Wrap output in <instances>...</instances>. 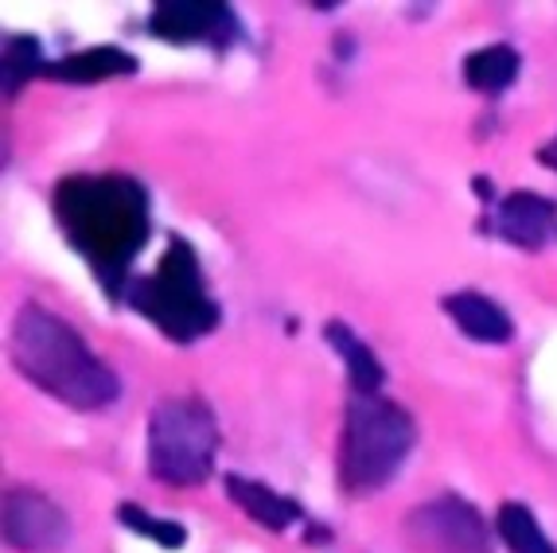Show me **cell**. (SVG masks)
I'll use <instances>...</instances> for the list:
<instances>
[{"instance_id":"6da1fadb","label":"cell","mask_w":557,"mask_h":553,"mask_svg":"<svg viewBox=\"0 0 557 553\" xmlns=\"http://www.w3.org/2000/svg\"><path fill=\"white\" fill-rule=\"evenodd\" d=\"M51 214L66 246L90 266L110 300H125L133 261L149 242V192L129 172H75L51 187Z\"/></svg>"},{"instance_id":"7a4b0ae2","label":"cell","mask_w":557,"mask_h":553,"mask_svg":"<svg viewBox=\"0 0 557 553\" xmlns=\"http://www.w3.org/2000/svg\"><path fill=\"white\" fill-rule=\"evenodd\" d=\"M12 367L47 397L66 409L94 414L117 402L121 382L110 367L90 351V343L63 320L39 305H24L12 316L9 332Z\"/></svg>"},{"instance_id":"3957f363","label":"cell","mask_w":557,"mask_h":553,"mask_svg":"<svg viewBox=\"0 0 557 553\" xmlns=\"http://www.w3.org/2000/svg\"><path fill=\"white\" fill-rule=\"evenodd\" d=\"M125 305L180 347L211 335L223 320V308L207 288L203 261L184 234L168 238L152 273L133 276V285L125 288Z\"/></svg>"},{"instance_id":"277c9868","label":"cell","mask_w":557,"mask_h":553,"mask_svg":"<svg viewBox=\"0 0 557 553\" xmlns=\"http://www.w3.org/2000/svg\"><path fill=\"white\" fill-rule=\"evenodd\" d=\"M418 444V421L391 397L351 394L344 409V433L335 452V480L351 499H367L398 480Z\"/></svg>"},{"instance_id":"5b68a950","label":"cell","mask_w":557,"mask_h":553,"mask_svg":"<svg viewBox=\"0 0 557 553\" xmlns=\"http://www.w3.org/2000/svg\"><path fill=\"white\" fill-rule=\"evenodd\" d=\"M149 471L168 488H199L219 460V421L196 394L160 397L145 437Z\"/></svg>"},{"instance_id":"8992f818","label":"cell","mask_w":557,"mask_h":553,"mask_svg":"<svg viewBox=\"0 0 557 553\" xmlns=\"http://www.w3.org/2000/svg\"><path fill=\"white\" fill-rule=\"evenodd\" d=\"M406 538L421 553H492V530L483 515L453 491L409 511Z\"/></svg>"},{"instance_id":"52a82bcc","label":"cell","mask_w":557,"mask_h":553,"mask_svg":"<svg viewBox=\"0 0 557 553\" xmlns=\"http://www.w3.org/2000/svg\"><path fill=\"white\" fill-rule=\"evenodd\" d=\"M145 28L152 39H164L172 47L203 44L226 51L238 39V12L219 0H160Z\"/></svg>"},{"instance_id":"ba28073f","label":"cell","mask_w":557,"mask_h":553,"mask_svg":"<svg viewBox=\"0 0 557 553\" xmlns=\"http://www.w3.org/2000/svg\"><path fill=\"white\" fill-rule=\"evenodd\" d=\"M0 526H4V545L16 553H59L71 542V518L63 515V507L24 483L4 491Z\"/></svg>"},{"instance_id":"9c48e42d","label":"cell","mask_w":557,"mask_h":553,"mask_svg":"<svg viewBox=\"0 0 557 553\" xmlns=\"http://www.w3.org/2000/svg\"><path fill=\"white\" fill-rule=\"evenodd\" d=\"M480 231L492 234V238H503L507 246L539 254L557 234V204L539 192H511L495 199L492 214L480 219Z\"/></svg>"},{"instance_id":"30bf717a","label":"cell","mask_w":557,"mask_h":553,"mask_svg":"<svg viewBox=\"0 0 557 553\" xmlns=\"http://www.w3.org/2000/svg\"><path fill=\"white\" fill-rule=\"evenodd\" d=\"M140 71V59L125 47L98 44L86 51H71L59 56L44 66V78L63 86H94V83H113V78H133Z\"/></svg>"},{"instance_id":"8fae6325","label":"cell","mask_w":557,"mask_h":553,"mask_svg":"<svg viewBox=\"0 0 557 553\" xmlns=\"http://www.w3.org/2000/svg\"><path fill=\"white\" fill-rule=\"evenodd\" d=\"M441 308H445L448 320L460 328V335L475 343H487V347H499V343L515 340V320L507 316V308L495 305L487 293H475V288H460V293L441 296Z\"/></svg>"},{"instance_id":"7c38bea8","label":"cell","mask_w":557,"mask_h":553,"mask_svg":"<svg viewBox=\"0 0 557 553\" xmlns=\"http://www.w3.org/2000/svg\"><path fill=\"white\" fill-rule=\"evenodd\" d=\"M223 483H226V499H231L234 507L250 518V523L273 530V534H281V530H288V526L305 523V511H300L297 499L281 495V491H273L270 483L250 480V476H238V471H231Z\"/></svg>"},{"instance_id":"4fadbf2b","label":"cell","mask_w":557,"mask_h":553,"mask_svg":"<svg viewBox=\"0 0 557 553\" xmlns=\"http://www.w3.org/2000/svg\"><path fill=\"white\" fill-rule=\"evenodd\" d=\"M324 343L339 355V362H344L347 382H351V394H362V397L382 394V386H386V367L379 362V355L371 351V343H362L344 320L324 323Z\"/></svg>"},{"instance_id":"5bb4252c","label":"cell","mask_w":557,"mask_h":553,"mask_svg":"<svg viewBox=\"0 0 557 553\" xmlns=\"http://www.w3.org/2000/svg\"><path fill=\"white\" fill-rule=\"evenodd\" d=\"M519 71L522 59L511 44H487L465 56V83L483 98H499L503 90H511Z\"/></svg>"},{"instance_id":"9a60e30c","label":"cell","mask_w":557,"mask_h":553,"mask_svg":"<svg viewBox=\"0 0 557 553\" xmlns=\"http://www.w3.org/2000/svg\"><path fill=\"white\" fill-rule=\"evenodd\" d=\"M495 534L503 538V545L511 553H557V545L539 526V515L527 503H515V499H507L495 515Z\"/></svg>"},{"instance_id":"2e32d148","label":"cell","mask_w":557,"mask_h":553,"mask_svg":"<svg viewBox=\"0 0 557 553\" xmlns=\"http://www.w3.org/2000/svg\"><path fill=\"white\" fill-rule=\"evenodd\" d=\"M44 47L36 36H4V51H0V86L4 98H16L32 78H44Z\"/></svg>"},{"instance_id":"e0dca14e","label":"cell","mask_w":557,"mask_h":553,"mask_svg":"<svg viewBox=\"0 0 557 553\" xmlns=\"http://www.w3.org/2000/svg\"><path fill=\"white\" fill-rule=\"evenodd\" d=\"M117 523L125 526V530H133V534L157 542L160 550H180V545H187L184 523H176V518H160V515H152V511L137 507V503H117Z\"/></svg>"},{"instance_id":"ac0fdd59","label":"cell","mask_w":557,"mask_h":553,"mask_svg":"<svg viewBox=\"0 0 557 553\" xmlns=\"http://www.w3.org/2000/svg\"><path fill=\"white\" fill-rule=\"evenodd\" d=\"M539 164H542V168H549V172H557V133L546 140V145L539 148Z\"/></svg>"}]
</instances>
